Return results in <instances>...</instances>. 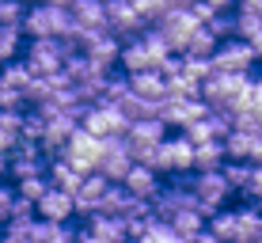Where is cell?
<instances>
[{
	"mask_svg": "<svg viewBox=\"0 0 262 243\" xmlns=\"http://www.w3.org/2000/svg\"><path fill=\"white\" fill-rule=\"evenodd\" d=\"M38 217H50V220H57V224H65L76 217V194H69V190H61V186H53V190L38 202Z\"/></svg>",
	"mask_w": 262,
	"mask_h": 243,
	"instance_id": "cell-11",
	"label": "cell"
},
{
	"mask_svg": "<svg viewBox=\"0 0 262 243\" xmlns=\"http://www.w3.org/2000/svg\"><path fill=\"white\" fill-rule=\"evenodd\" d=\"M209 228H213V236L221 239V243H247V239H243L239 213L236 209H216L213 217H209Z\"/></svg>",
	"mask_w": 262,
	"mask_h": 243,
	"instance_id": "cell-15",
	"label": "cell"
},
{
	"mask_svg": "<svg viewBox=\"0 0 262 243\" xmlns=\"http://www.w3.org/2000/svg\"><path fill=\"white\" fill-rule=\"evenodd\" d=\"M133 148L129 137H103V160H99V171H103L111 183H125V175L133 171Z\"/></svg>",
	"mask_w": 262,
	"mask_h": 243,
	"instance_id": "cell-8",
	"label": "cell"
},
{
	"mask_svg": "<svg viewBox=\"0 0 262 243\" xmlns=\"http://www.w3.org/2000/svg\"><path fill=\"white\" fill-rule=\"evenodd\" d=\"M53 190V183H50V175L42 171V175H31V179H19L15 183V194H23V197H31V202H42Z\"/></svg>",
	"mask_w": 262,
	"mask_h": 243,
	"instance_id": "cell-33",
	"label": "cell"
},
{
	"mask_svg": "<svg viewBox=\"0 0 262 243\" xmlns=\"http://www.w3.org/2000/svg\"><path fill=\"white\" fill-rule=\"evenodd\" d=\"M255 243H262V236H258V239H255Z\"/></svg>",
	"mask_w": 262,
	"mask_h": 243,
	"instance_id": "cell-49",
	"label": "cell"
},
{
	"mask_svg": "<svg viewBox=\"0 0 262 243\" xmlns=\"http://www.w3.org/2000/svg\"><path fill=\"white\" fill-rule=\"evenodd\" d=\"M251 80H255L251 73H213V76L202 84V99L213 106V111H232V106H236V99L247 92Z\"/></svg>",
	"mask_w": 262,
	"mask_h": 243,
	"instance_id": "cell-2",
	"label": "cell"
},
{
	"mask_svg": "<svg viewBox=\"0 0 262 243\" xmlns=\"http://www.w3.org/2000/svg\"><path fill=\"white\" fill-rule=\"evenodd\" d=\"M194 194H198V205H202L205 217H213L216 209H224L232 194V183L224 179V167L221 171H194Z\"/></svg>",
	"mask_w": 262,
	"mask_h": 243,
	"instance_id": "cell-3",
	"label": "cell"
},
{
	"mask_svg": "<svg viewBox=\"0 0 262 243\" xmlns=\"http://www.w3.org/2000/svg\"><path fill=\"white\" fill-rule=\"evenodd\" d=\"M23 23H15V27H0V65L4 61H15L23 53Z\"/></svg>",
	"mask_w": 262,
	"mask_h": 243,
	"instance_id": "cell-24",
	"label": "cell"
},
{
	"mask_svg": "<svg viewBox=\"0 0 262 243\" xmlns=\"http://www.w3.org/2000/svg\"><path fill=\"white\" fill-rule=\"evenodd\" d=\"M133 92L141 99H148V103H164L167 99V76L160 73V69H144V73H133L129 76Z\"/></svg>",
	"mask_w": 262,
	"mask_h": 243,
	"instance_id": "cell-13",
	"label": "cell"
},
{
	"mask_svg": "<svg viewBox=\"0 0 262 243\" xmlns=\"http://www.w3.org/2000/svg\"><path fill=\"white\" fill-rule=\"evenodd\" d=\"M156 27L167 34L171 50H175V53H186V46H190L194 31L202 27V19H198V15L190 12V8H167V12L156 19Z\"/></svg>",
	"mask_w": 262,
	"mask_h": 243,
	"instance_id": "cell-6",
	"label": "cell"
},
{
	"mask_svg": "<svg viewBox=\"0 0 262 243\" xmlns=\"http://www.w3.org/2000/svg\"><path fill=\"white\" fill-rule=\"evenodd\" d=\"M183 243H198V239H183Z\"/></svg>",
	"mask_w": 262,
	"mask_h": 243,
	"instance_id": "cell-48",
	"label": "cell"
},
{
	"mask_svg": "<svg viewBox=\"0 0 262 243\" xmlns=\"http://www.w3.org/2000/svg\"><path fill=\"white\" fill-rule=\"evenodd\" d=\"M0 243H34L31 224H4V232H0Z\"/></svg>",
	"mask_w": 262,
	"mask_h": 243,
	"instance_id": "cell-36",
	"label": "cell"
},
{
	"mask_svg": "<svg viewBox=\"0 0 262 243\" xmlns=\"http://www.w3.org/2000/svg\"><path fill=\"white\" fill-rule=\"evenodd\" d=\"M106 31H114L122 42H137L148 31V19L133 8V0H106Z\"/></svg>",
	"mask_w": 262,
	"mask_h": 243,
	"instance_id": "cell-5",
	"label": "cell"
},
{
	"mask_svg": "<svg viewBox=\"0 0 262 243\" xmlns=\"http://www.w3.org/2000/svg\"><path fill=\"white\" fill-rule=\"evenodd\" d=\"M258 84H262V76H258Z\"/></svg>",
	"mask_w": 262,
	"mask_h": 243,
	"instance_id": "cell-50",
	"label": "cell"
},
{
	"mask_svg": "<svg viewBox=\"0 0 262 243\" xmlns=\"http://www.w3.org/2000/svg\"><path fill=\"white\" fill-rule=\"evenodd\" d=\"M171 224H175V232H179L183 239H194L198 232L209 228V217L202 213V205H186V209H179L175 217H171Z\"/></svg>",
	"mask_w": 262,
	"mask_h": 243,
	"instance_id": "cell-17",
	"label": "cell"
},
{
	"mask_svg": "<svg viewBox=\"0 0 262 243\" xmlns=\"http://www.w3.org/2000/svg\"><path fill=\"white\" fill-rule=\"evenodd\" d=\"M194 0H167V8H190Z\"/></svg>",
	"mask_w": 262,
	"mask_h": 243,
	"instance_id": "cell-45",
	"label": "cell"
},
{
	"mask_svg": "<svg viewBox=\"0 0 262 243\" xmlns=\"http://www.w3.org/2000/svg\"><path fill=\"white\" fill-rule=\"evenodd\" d=\"M15 145H19V133H12V129H4V125H0V152H8V156H12Z\"/></svg>",
	"mask_w": 262,
	"mask_h": 243,
	"instance_id": "cell-42",
	"label": "cell"
},
{
	"mask_svg": "<svg viewBox=\"0 0 262 243\" xmlns=\"http://www.w3.org/2000/svg\"><path fill=\"white\" fill-rule=\"evenodd\" d=\"M133 8H137V12H141L148 23H156L160 15L167 12V0H133Z\"/></svg>",
	"mask_w": 262,
	"mask_h": 243,
	"instance_id": "cell-37",
	"label": "cell"
},
{
	"mask_svg": "<svg viewBox=\"0 0 262 243\" xmlns=\"http://www.w3.org/2000/svg\"><path fill=\"white\" fill-rule=\"evenodd\" d=\"M50 243H80V228H69V220L57 224V232H53Z\"/></svg>",
	"mask_w": 262,
	"mask_h": 243,
	"instance_id": "cell-40",
	"label": "cell"
},
{
	"mask_svg": "<svg viewBox=\"0 0 262 243\" xmlns=\"http://www.w3.org/2000/svg\"><path fill=\"white\" fill-rule=\"evenodd\" d=\"M118 69H125V73H144V69H156V61H152V53L148 46L137 38V42H125L122 46V61H118Z\"/></svg>",
	"mask_w": 262,
	"mask_h": 243,
	"instance_id": "cell-19",
	"label": "cell"
},
{
	"mask_svg": "<svg viewBox=\"0 0 262 243\" xmlns=\"http://www.w3.org/2000/svg\"><path fill=\"white\" fill-rule=\"evenodd\" d=\"M46 175H50L53 186H61V190H69V194H80V186H84V171L72 167L65 156H53L50 167H46Z\"/></svg>",
	"mask_w": 262,
	"mask_h": 243,
	"instance_id": "cell-14",
	"label": "cell"
},
{
	"mask_svg": "<svg viewBox=\"0 0 262 243\" xmlns=\"http://www.w3.org/2000/svg\"><path fill=\"white\" fill-rule=\"evenodd\" d=\"M84 129H92L95 137H129V118H125V111L118 103H95V106H88V114H84Z\"/></svg>",
	"mask_w": 262,
	"mask_h": 243,
	"instance_id": "cell-4",
	"label": "cell"
},
{
	"mask_svg": "<svg viewBox=\"0 0 262 243\" xmlns=\"http://www.w3.org/2000/svg\"><path fill=\"white\" fill-rule=\"evenodd\" d=\"M251 171H255L251 160H228V164H224V179L232 183V190H236V194H243V190H247V183H251Z\"/></svg>",
	"mask_w": 262,
	"mask_h": 243,
	"instance_id": "cell-31",
	"label": "cell"
},
{
	"mask_svg": "<svg viewBox=\"0 0 262 243\" xmlns=\"http://www.w3.org/2000/svg\"><path fill=\"white\" fill-rule=\"evenodd\" d=\"M179 133H186V137H190L194 145H202V141H213V137H216V129H213L209 114H205V118H198V122H190L186 129H179Z\"/></svg>",
	"mask_w": 262,
	"mask_h": 243,
	"instance_id": "cell-35",
	"label": "cell"
},
{
	"mask_svg": "<svg viewBox=\"0 0 262 243\" xmlns=\"http://www.w3.org/2000/svg\"><path fill=\"white\" fill-rule=\"evenodd\" d=\"M53 95H57V87H53L50 76H31V84H27V111L31 106H46Z\"/></svg>",
	"mask_w": 262,
	"mask_h": 243,
	"instance_id": "cell-27",
	"label": "cell"
},
{
	"mask_svg": "<svg viewBox=\"0 0 262 243\" xmlns=\"http://www.w3.org/2000/svg\"><path fill=\"white\" fill-rule=\"evenodd\" d=\"M27 4H31V0H27Z\"/></svg>",
	"mask_w": 262,
	"mask_h": 243,
	"instance_id": "cell-51",
	"label": "cell"
},
{
	"mask_svg": "<svg viewBox=\"0 0 262 243\" xmlns=\"http://www.w3.org/2000/svg\"><path fill=\"white\" fill-rule=\"evenodd\" d=\"M27 0H0V27H15V23H23V15H27Z\"/></svg>",
	"mask_w": 262,
	"mask_h": 243,
	"instance_id": "cell-34",
	"label": "cell"
},
{
	"mask_svg": "<svg viewBox=\"0 0 262 243\" xmlns=\"http://www.w3.org/2000/svg\"><path fill=\"white\" fill-rule=\"evenodd\" d=\"M243 197L247 202H262V164H255V171H251V183L243 190Z\"/></svg>",
	"mask_w": 262,
	"mask_h": 243,
	"instance_id": "cell-39",
	"label": "cell"
},
{
	"mask_svg": "<svg viewBox=\"0 0 262 243\" xmlns=\"http://www.w3.org/2000/svg\"><path fill=\"white\" fill-rule=\"evenodd\" d=\"M216 50H221V38H216L209 27L202 23V27L194 31V38H190V46H186V53H194V57H213Z\"/></svg>",
	"mask_w": 262,
	"mask_h": 243,
	"instance_id": "cell-29",
	"label": "cell"
},
{
	"mask_svg": "<svg viewBox=\"0 0 262 243\" xmlns=\"http://www.w3.org/2000/svg\"><path fill=\"white\" fill-rule=\"evenodd\" d=\"M65 73H69V80H72V84H76V80L95 76L99 69H95V61L88 57V50H76V53H69V57H65Z\"/></svg>",
	"mask_w": 262,
	"mask_h": 243,
	"instance_id": "cell-28",
	"label": "cell"
},
{
	"mask_svg": "<svg viewBox=\"0 0 262 243\" xmlns=\"http://www.w3.org/2000/svg\"><path fill=\"white\" fill-rule=\"evenodd\" d=\"M224 164H228V145H224L221 137L202 141V145H198V164H194V171H221Z\"/></svg>",
	"mask_w": 262,
	"mask_h": 243,
	"instance_id": "cell-18",
	"label": "cell"
},
{
	"mask_svg": "<svg viewBox=\"0 0 262 243\" xmlns=\"http://www.w3.org/2000/svg\"><path fill=\"white\" fill-rule=\"evenodd\" d=\"M50 4H61V8H72L76 0H50Z\"/></svg>",
	"mask_w": 262,
	"mask_h": 243,
	"instance_id": "cell-46",
	"label": "cell"
},
{
	"mask_svg": "<svg viewBox=\"0 0 262 243\" xmlns=\"http://www.w3.org/2000/svg\"><path fill=\"white\" fill-rule=\"evenodd\" d=\"M236 12H251V15H258V19H262V0H239Z\"/></svg>",
	"mask_w": 262,
	"mask_h": 243,
	"instance_id": "cell-43",
	"label": "cell"
},
{
	"mask_svg": "<svg viewBox=\"0 0 262 243\" xmlns=\"http://www.w3.org/2000/svg\"><path fill=\"white\" fill-rule=\"evenodd\" d=\"M23 34L27 38H50L53 34V15H50V4H31L23 15Z\"/></svg>",
	"mask_w": 262,
	"mask_h": 243,
	"instance_id": "cell-16",
	"label": "cell"
},
{
	"mask_svg": "<svg viewBox=\"0 0 262 243\" xmlns=\"http://www.w3.org/2000/svg\"><path fill=\"white\" fill-rule=\"evenodd\" d=\"M247 42H251V46H255V50H258V57H262V27H258V31H255V34H251V38H247Z\"/></svg>",
	"mask_w": 262,
	"mask_h": 243,
	"instance_id": "cell-44",
	"label": "cell"
},
{
	"mask_svg": "<svg viewBox=\"0 0 262 243\" xmlns=\"http://www.w3.org/2000/svg\"><path fill=\"white\" fill-rule=\"evenodd\" d=\"M118 106L125 111V118H129V122H141V118H160V103H148V99H141L137 92H129Z\"/></svg>",
	"mask_w": 262,
	"mask_h": 243,
	"instance_id": "cell-25",
	"label": "cell"
},
{
	"mask_svg": "<svg viewBox=\"0 0 262 243\" xmlns=\"http://www.w3.org/2000/svg\"><path fill=\"white\" fill-rule=\"evenodd\" d=\"M160 73L164 76H179L183 73V53H171L167 61H160Z\"/></svg>",
	"mask_w": 262,
	"mask_h": 243,
	"instance_id": "cell-41",
	"label": "cell"
},
{
	"mask_svg": "<svg viewBox=\"0 0 262 243\" xmlns=\"http://www.w3.org/2000/svg\"><path fill=\"white\" fill-rule=\"evenodd\" d=\"M213 106L205 103L202 95L198 99H164L160 103V118L167 122V129H186L190 122H198V118H205Z\"/></svg>",
	"mask_w": 262,
	"mask_h": 243,
	"instance_id": "cell-10",
	"label": "cell"
},
{
	"mask_svg": "<svg viewBox=\"0 0 262 243\" xmlns=\"http://www.w3.org/2000/svg\"><path fill=\"white\" fill-rule=\"evenodd\" d=\"M171 156H175V171H194L198 164V145L186 133H179V137H171ZM171 171V175H175Z\"/></svg>",
	"mask_w": 262,
	"mask_h": 243,
	"instance_id": "cell-23",
	"label": "cell"
},
{
	"mask_svg": "<svg viewBox=\"0 0 262 243\" xmlns=\"http://www.w3.org/2000/svg\"><path fill=\"white\" fill-rule=\"evenodd\" d=\"M202 95V80L179 73V76H167V99H198Z\"/></svg>",
	"mask_w": 262,
	"mask_h": 243,
	"instance_id": "cell-30",
	"label": "cell"
},
{
	"mask_svg": "<svg viewBox=\"0 0 262 243\" xmlns=\"http://www.w3.org/2000/svg\"><path fill=\"white\" fill-rule=\"evenodd\" d=\"M31 4H46V0H31Z\"/></svg>",
	"mask_w": 262,
	"mask_h": 243,
	"instance_id": "cell-47",
	"label": "cell"
},
{
	"mask_svg": "<svg viewBox=\"0 0 262 243\" xmlns=\"http://www.w3.org/2000/svg\"><path fill=\"white\" fill-rule=\"evenodd\" d=\"M27 65H31L34 76H53L65 69V57H69V42L61 34H50V38H31L27 46Z\"/></svg>",
	"mask_w": 262,
	"mask_h": 243,
	"instance_id": "cell-1",
	"label": "cell"
},
{
	"mask_svg": "<svg viewBox=\"0 0 262 243\" xmlns=\"http://www.w3.org/2000/svg\"><path fill=\"white\" fill-rule=\"evenodd\" d=\"M111 186H114V183L103 175V171H88V175H84V186H80L76 197H84V202H95V205H99V202L106 197V190H111ZM95 213H99V209H95Z\"/></svg>",
	"mask_w": 262,
	"mask_h": 243,
	"instance_id": "cell-26",
	"label": "cell"
},
{
	"mask_svg": "<svg viewBox=\"0 0 262 243\" xmlns=\"http://www.w3.org/2000/svg\"><path fill=\"white\" fill-rule=\"evenodd\" d=\"M12 202H15V183L12 186L0 183V224H8V217H12Z\"/></svg>",
	"mask_w": 262,
	"mask_h": 243,
	"instance_id": "cell-38",
	"label": "cell"
},
{
	"mask_svg": "<svg viewBox=\"0 0 262 243\" xmlns=\"http://www.w3.org/2000/svg\"><path fill=\"white\" fill-rule=\"evenodd\" d=\"M61 156H65L72 167H80L84 175H88V171H99V160H103V137H95L92 129L80 125V129L69 137V145H65Z\"/></svg>",
	"mask_w": 262,
	"mask_h": 243,
	"instance_id": "cell-7",
	"label": "cell"
},
{
	"mask_svg": "<svg viewBox=\"0 0 262 243\" xmlns=\"http://www.w3.org/2000/svg\"><path fill=\"white\" fill-rule=\"evenodd\" d=\"M129 141H144V145H160L167 141V122L164 118H141L129 125Z\"/></svg>",
	"mask_w": 262,
	"mask_h": 243,
	"instance_id": "cell-21",
	"label": "cell"
},
{
	"mask_svg": "<svg viewBox=\"0 0 262 243\" xmlns=\"http://www.w3.org/2000/svg\"><path fill=\"white\" fill-rule=\"evenodd\" d=\"M50 167V160H31V156H12V167H8V179L19 183V179H31V175H42Z\"/></svg>",
	"mask_w": 262,
	"mask_h": 243,
	"instance_id": "cell-32",
	"label": "cell"
},
{
	"mask_svg": "<svg viewBox=\"0 0 262 243\" xmlns=\"http://www.w3.org/2000/svg\"><path fill=\"white\" fill-rule=\"evenodd\" d=\"M125 190L137 194V197H156L164 190V183H160V171L148 167V164H133V171L125 175Z\"/></svg>",
	"mask_w": 262,
	"mask_h": 243,
	"instance_id": "cell-12",
	"label": "cell"
},
{
	"mask_svg": "<svg viewBox=\"0 0 262 243\" xmlns=\"http://www.w3.org/2000/svg\"><path fill=\"white\" fill-rule=\"evenodd\" d=\"M213 61H216V73H251L255 69V61L258 57V50L251 46L247 38H228V42H221V50L213 53Z\"/></svg>",
	"mask_w": 262,
	"mask_h": 243,
	"instance_id": "cell-9",
	"label": "cell"
},
{
	"mask_svg": "<svg viewBox=\"0 0 262 243\" xmlns=\"http://www.w3.org/2000/svg\"><path fill=\"white\" fill-rule=\"evenodd\" d=\"M72 15L80 19V27H106V0H76Z\"/></svg>",
	"mask_w": 262,
	"mask_h": 243,
	"instance_id": "cell-22",
	"label": "cell"
},
{
	"mask_svg": "<svg viewBox=\"0 0 262 243\" xmlns=\"http://www.w3.org/2000/svg\"><path fill=\"white\" fill-rule=\"evenodd\" d=\"M258 137L262 133L255 129H232L228 137H224V145H228V160H251L258 148Z\"/></svg>",
	"mask_w": 262,
	"mask_h": 243,
	"instance_id": "cell-20",
	"label": "cell"
}]
</instances>
